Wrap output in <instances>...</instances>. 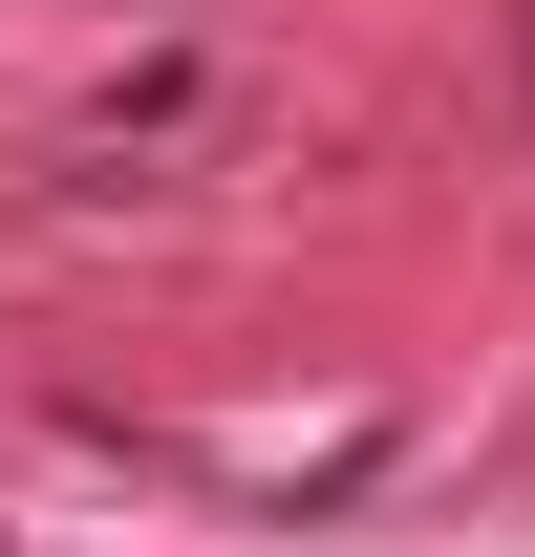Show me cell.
Masks as SVG:
<instances>
[{"mask_svg": "<svg viewBox=\"0 0 535 557\" xmlns=\"http://www.w3.org/2000/svg\"><path fill=\"white\" fill-rule=\"evenodd\" d=\"M214 129V65L172 44V65H108V108H86V150H194Z\"/></svg>", "mask_w": 535, "mask_h": 557, "instance_id": "6da1fadb", "label": "cell"}]
</instances>
